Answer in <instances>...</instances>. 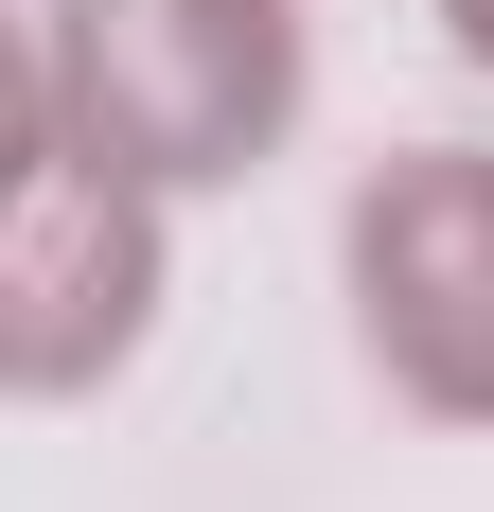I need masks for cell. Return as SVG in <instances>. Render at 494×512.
<instances>
[{
	"label": "cell",
	"instance_id": "277c9868",
	"mask_svg": "<svg viewBox=\"0 0 494 512\" xmlns=\"http://www.w3.org/2000/svg\"><path fill=\"white\" fill-rule=\"evenodd\" d=\"M36 159H53V53H18V36H0V195H18Z\"/></svg>",
	"mask_w": 494,
	"mask_h": 512
},
{
	"label": "cell",
	"instance_id": "3957f363",
	"mask_svg": "<svg viewBox=\"0 0 494 512\" xmlns=\"http://www.w3.org/2000/svg\"><path fill=\"white\" fill-rule=\"evenodd\" d=\"M142 318H159V195L53 142L0 195V389L71 407V389H106L142 354Z\"/></svg>",
	"mask_w": 494,
	"mask_h": 512
},
{
	"label": "cell",
	"instance_id": "5b68a950",
	"mask_svg": "<svg viewBox=\"0 0 494 512\" xmlns=\"http://www.w3.org/2000/svg\"><path fill=\"white\" fill-rule=\"evenodd\" d=\"M442 36H459V53H477V71H494V0H442Z\"/></svg>",
	"mask_w": 494,
	"mask_h": 512
},
{
	"label": "cell",
	"instance_id": "7a4b0ae2",
	"mask_svg": "<svg viewBox=\"0 0 494 512\" xmlns=\"http://www.w3.org/2000/svg\"><path fill=\"white\" fill-rule=\"evenodd\" d=\"M353 336L406 407L494 424V159L424 142L353 195Z\"/></svg>",
	"mask_w": 494,
	"mask_h": 512
},
{
	"label": "cell",
	"instance_id": "6da1fadb",
	"mask_svg": "<svg viewBox=\"0 0 494 512\" xmlns=\"http://www.w3.org/2000/svg\"><path fill=\"white\" fill-rule=\"evenodd\" d=\"M53 142L142 177V195H212L300 124V0H53Z\"/></svg>",
	"mask_w": 494,
	"mask_h": 512
}]
</instances>
